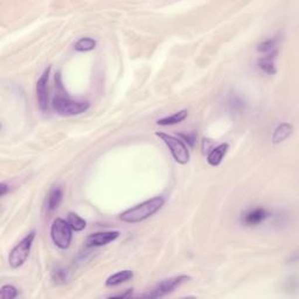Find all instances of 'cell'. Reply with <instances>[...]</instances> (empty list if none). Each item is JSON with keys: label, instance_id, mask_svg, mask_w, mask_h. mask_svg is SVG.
I'll list each match as a JSON object with an SVG mask.
<instances>
[{"label": "cell", "instance_id": "1", "mask_svg": "<svg viewBox=\"0 0 299 299\" xmlns=\"http://www.w3.org/2000/svg\"><path fill=\"white\" fill-rule=\"evenodd\" d=\"M164 202L165 200L162 196H155V198L146 200V201L122 213L121 220L127 223L142 222V221L149 219V217L157 213L164 206Z\"/></svg>", "mask_w": 299, "mask_h": 299}, {"label": "cell", "instance_id": "2", "mask_svg": "<svg viewBox=\"0 0 299 299\" xmlns=\"http://www.w3.org/2000/svg\"><path fill=\"white\" fill-rule=\"evenodd\" d=\"M52 107L61 116H75L86 112L90 103L88 101H75L68 96L56 95L52 101Z\"/></svg>", "mask_w": 299, "mask_h": 299}, {"label": "cell", "instance_id": "3", "mask_svg": "<svg viewBox=\"0 0 299 299\" xmlns=\"http://www.w3.org/2000/svg\"><path fill=\"white\" fill-rule=\"evenodd\" d=\"M34 239H35V232L33 230V232L27 234V235L11 250L8 256V262L9 266H11L13 269H18V268H20L25 263L27 258H28Z\"/></svg>", "mask_w": 299, "mask_h": 299}, {"label": "cell", "instance_id": "4", "mask_svg": "<svg viewBox=\"0 0 299 299\" xmlns=\"http://www.w3.org/2000/svg\"><path fill=\"white\" fill-rule=\"evenodd\" d=\"M155 135L167 145L174 160L179 164L185 165L189 161V150L180 138L173 137L164 132H155Z\"/></svg>", "mask_w": 299, "mask_h": 299}, {"label": "cell", "instance_id": "5", "mask_svg": "<svg viewBox=\"0 0 299 299\" xmlns=\"http://www.w3.org/2000/svg\"><path fill=\"white\" fill-rule=\"evenodd\" d=\"M50 237H52L53 242L61 249L69 248L71 239H73V229L68 221L60 219V217L54 220L52 228H50Z\"/></svg>", "mask_w": 299, "mask_h": 299}, {"label": "cell", "instance_id": "6", "mask_svg": "<svg viewBox=\"0 0 299 299\" xmlns=\"http://www.w3.org/2000/svg\"><path fill=\"white\" fill-rule=\"evenodd\" d=\"M189 280H191V277L186 276V275L167 278V280H164V281H161L160 283H158L153 289H152V290H150L148 294L142 295V297L150 298V299L161 298L166 295L171 294V292L174 291L176 288H179L180 285L185 283V282H188Z\"/></svg>", "mask_w": 299, "mask_h": 299}, {"label": "cell", "instance_id": "7", "mask_svg": "<svg viewBox=\"0 0 299 299\" xmlns=\"http://www.w3.org/2000/svg\"><path fill=\"white\" fill-rule=\"evenodd\" d=\"M50 70H52V67L50 66L47 67V69H45V71H43L41 75V77H40L36 82V100L40 110L42 112L48 111V104H49L48 81H49Z\"/></svg>", "mask_w": 299, "mask_h": 299}, {"label": "cell", "instance_id": "8", "mask_svg": "<svg viewBox=\"0 0 299 299\" xmlns=\"http://www.w3.org/2000/svg\"><path fill=\"white\" fill-rule=\"evenodd\" d=\"M118 237H120V232H117V230H114V232L95 233L87 237L86 243L87 247H101L110 242H114Z\"/></svg>", "mask_w": 299, "mask_h": 299}, {"label": "cell", "instance_id": "9", "mask_svg": "<svg viewBox=\"0 0 299 299\" xmlns=\"http://www.w3.org/2000/svg\"><path fill=\"white\" fill-rule=\"evenodd\" d=\"M269 216V213L262 207H257V208L250 209L249 212H247L242 217V222L246 226H257L261 222H263L267 217Z\"/></svg>", "mask_w": 299, "mask_h": 299}, {"label": "cell", "instance_id": "10", "mask_svg": "<svg viewBox=\"0 0 299 299\" xmlns=\"http://www.w3.org/2000/svg\"><path fill=\"white\" fill-rule=\"evenodd\" d=\"M229 150V145L227 143H222V144L215 146V148L210 150V152L207 155V161L210 166H219L222 162L224 155L227 154Z\"/></svg>", "mask_w": 299, "mask_h": 299}, {"label": "cell", "instance_id": "11", "mask_svg": "<svg viewBox=\"0 0 299 299\" xmlns=\"http://www.w3.org/2000/svg\"><path fill=\"white\" fill-rule=\"evenodd\" d=\"M62 198L63 191L61 187L56 186L50 189L48 198H47V209H48V212H54V210L59 208L61 202H62Z\"/></svg>", "mask_w": 299, "mask_h": 299}, {"label": "cell", "instance_id": "12", "mask_svg": "<svg viewBox=\"0 0 299 299\" xmlns=\"http://www.w3.org/2000/svg\"><path fill=\"white\" fill-rule=\"evenodd\" d=\"M292 132H294V125L289 123H282L275 129L271 141H273L274 144H281L282 142H284L285 139L290 137Z\"/></svg>", "mask_w": 299, "mask_h": 299}, {"label": "cell", "instance_id": "13", "mask_svg": "<svg viewBox=\"0 0 299 299\" xmlns=\"http://www.w3.org/2000/svg\"><path fill=\"white\" fill-rule=\"evenodd\" d=\"M277 54H269V55H264L258 59V68L268 75L276 74V67H275V59H276Z\"/></svg>", "mask_w": 299, "mask_h": 299}, {"label": "cell", "instance_id": "14", "mask_svg": "<svg viewBox=\"0 0 299 299\" xmlns=\"http://www.w3.org/2000/svg\"><path fill=\"white\" fill-rule=\"evenodd\" d=\"M134 278V271L131 270H123V271H118L117 274L112 275L105 282V285L107 287H116V285H120L122 283H125V282L130 281Z\"/></svg>", "mask_w": 299, "mask_h": 299}, {"label": "cell", "instance_id": "15", "mask_svg": "<svg viewBox=\"0 0 299 299\" xmlns=\"http://www.w3.org/2000/svg\"><path fill=\"white\" fill-rule=\"evenodd\" d=\"M187 115H188V110L187 109H183L181 111L175 112L174 115H172V116L161 118V120L157 121L158 125H162V127H167V125H174V124H179L181 123V122L185 120L187 117Z\"/></svg>", "mask_w": 299, "mask_h": 299}, {"label": "cell", "instance_id": "16", "mask_svg": "<svg viewBox=\"0 0 299 299\" xmlns=\"http://www.w3.org/2000/svg\"><path fill=\"white\" fill-rule=\"evenodd\" d=\"M67 221L71 227V229L75 230V232H81V230H83L87 227V221L75 213L68 214Z\"/></svg>", "mask_w": 299, "mask_h": 299}, {"label": "cell", "instance_id": "17", "mask_svg": "<svg viewBox=\"0 0 299 299\" xmlns=\"http://www.w3.org/2000/svg\"><path fill=\"white\" fill-rule=\"evenodd\" d=\"M96 41L91 37H81V39L75 43V50L77 52H90L96 48Z\"/></svg>", "mask_w": 299, "mask_h": 299}, {"label": "cell", "instance_id": "18", "mask_svg": "<svg viewBox=\"0 0 299 299\" xmlns=\"http://www.w3.org/2000/svg\"><path fill=\"white\" fill-rule=\"evenodd\" d=\"M257 50L264 55H269V54H277V41L275 39H269L266 41L258 43Z\"/></svg>", "mask_w": 299, "mask_h": 299}, {"label": "cell", "instance_id": "19", "mask_svg": "<svg viewBox=\"0 0 299 299\" xmlns=\"http://www.w3.org/2000/svg\"><path fill=\"white\" fill-rule=\"evenodd\" d=\"M69 280V271L63 268H57V269L53 273V281L56 284H63Z\"/></svg>", "mask_w": 299, "mask_h": 299}, {"label": "cell", "instance_id": "20", "mask_svg": "<svg viewBox=\"0 0 299 299\" xmlns=\"http://www.w3.org/2000/svg\"><path fill=\"white\" fill-rule=\"evenodd\" d=\"M18 296V290L13 285H4L0 290V298L1 299H13Z\"/></svg>", "mask_w": 299, "mask_h": 299}, {"label": "cell", "instance_id": "21", "mask_svg": "<svg viewBox=\"0 0 299 299\" xmlns=\"http://www.w3.org/2000/svg\"><path fill=\"white\" fill-rule=\"evenodd\" d=\"M178 138L181 139L183 143H187V145L191 146V148L194 146L196 142V135L194 132H192V134H179Z\"/></svg>", "mask_w": 299, "mask_h": 299}, {"label": "cell", "instance_id": "22", "mask_svg": "<svg viewBox=\"0 0 299 299\" xmlns=\"http://www.w3.org/2000/svg\"><path fill=\"white\" fill-rule=\"evenodd\" d=\"M132 289H128L127 292H124V294H118V295H111L109 296L110 298H116V297H120V298H128L130 297V296H132Z\"/></svg>", "mask_w": 299, "mask_h": 299}, {"label": "cell", "instance_id": "23", "mask_svg": "<svg viewBox=\"0 0 299 299\" xmlns=\"http://www.w3.org/2000/svg\"><path fill=\"white\" fill-rule=\"evenodd\" d=\"M0 189H1V195L4 196L5 194H6V192L8 191V188H7V185H6L5 182H1V187H0Z\"/></svg>", "mask_w": 299, "mask_h": 299}]
</instances>
